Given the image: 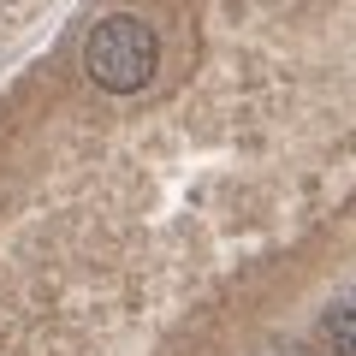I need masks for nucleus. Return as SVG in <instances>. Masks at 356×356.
I'll return each instance as SVG.
<instances>
[{
  "label": "nucleus",
  "mask_w": 356,
  "mask_h": 356,
  "mask_svg": "<svg viewBox=\"0 0 356 356\" xmlns=\"http://www.w3.org/2000/svg\"><path fill=\"white\" fill-rule=\"evenodd\" d=\"M321 332H327V344L339 356H356V291H344V297H332V303H327Z\"/></svg>",
  "instance_id": "2"
},
{
  "label": "nucleus",
  "mask_w": 356,
  "mask_h": 356,
  "mask_svg": "<svg viewBox=\"0 0 356 356\" xmlns=\"http://www.w3.org/2000/svg\"><path fill=\"white\" fill-rule=\"evenodd\" d=\"M83 65H89V77H95L102 89L131 95V89H143L154 77V65H161V42H154V30L143 24V18L107 13L102 24L89 30V42H83Z\"/></svg>",
  "instance_id": "1"
}]
</instances>
